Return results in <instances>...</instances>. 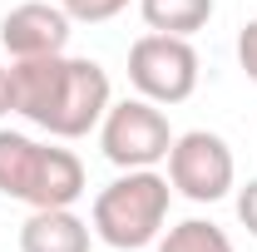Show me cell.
Instances as JSON below:
<instances>
[{
	"mask_svg": "<svg viewBox=\"0 0 257 252\" xmlns=\"http://www.w3.org/2000/svg\"><path fill=\"white\" fill-rule=\"evenodd\" d=\"M237 64L247 69V79L257 84V15L237 30Z\"/></svg>",
	"mask_w": 257,
	"mask_h": 252,
	"instance_id": "obj_12",
	"label": "cell"
},
{
	"mask_svg": "<svg viewBox=\"0 0 257 252\" xmlns=\"http://www.w3.org/2000/svg\"><path fill=\"white\" fill-rule=\"evenodd\" d=\"M237 222H242V227L257 237V178L237 188Z\"/></svg>",
	"mask_w": 257,
	"mask_h": 252,
	"instance_id": "obj_13",
	"label": "cell"
},
{
	"mask_svg": "<svg viewBox=\"0 0 257 252\" xmlns=\"http://www.w3.org/2000/svg\"><path fill=\"white\" fill-rule=\"evenodd\" d=\"M139 15H144L149 30L188 40L213 20V0H139Z\"/></svg>",
	"mask_w": 257,
	"mask_h": 252,
	"instance_id": "obj_9",
	"label": "cell"
},
{
	"mask_svg": "<svg viewBox=\"0 0 257 252\" xmlns=\"http://www.w3.org/2000/svg\"><path fill=\"white\" fill-rule=\"evenodd\" d=\"M69 15L50 0H25L0 20V45L10 60H40V55H64L69 45Z\"/></svg>",
	"mask_w": 257,
	"mask_h": 252,
	"instance_id": "obj_7",
	"label": "cell"
},
{
	"mask_svg": "<svg viewBox=\"0 0 257 252\" xmlns=\"http://www.w3.org/2000/svg\"><path fill=\"white\" fill-rule=\"evenodd\" d=\"M20 252H89V222L69 208H35L20 227Z\"/></svg>",
	"mask_w": 257,
	"mask_h": 252,
	"instance_id": "obj_8",
	"label": "cell"
},
{
	"mask_svg": "<svg viewBox=\"0 0 257 252\" xmlns=\"http://www.w3.org/2000/svg\"><path fill=\"white\" fill-rule=\"evenodd\" d=\"M173 203V183L154 168H124V178H114L94 198V237L119 252H139L163 237Z\"/></svg>",
	"mask_w": 257,
	"mask_h": 252,
	"instance_id": "obj_3",
	"label": "cell"
},
{
	"mask_svg": "<svg viewBox=\"0 0 257 252\" xmlns=\"http://www.w3.org/2000/svg\"><path fill=\"white\" fill-rule=\"evenodd\" d=\"M159 252H232V242H227L223 227H213L203 218H188L159 237Z\"/></svg>",
	"mask_w": 257,
	"mask_h": 252,
	"instance_id": "obj_10",
	"label": "cell"
},
{
	"mask_svg": "<svg viewBox=\"0 0 257 252\" xmlns=\"http://www.w3.org/2000/svg\"><path fill=\"white\" fill-rule=\"evenodd\" d=\"M10 94H15V114L45 129L50 139H84L114 104L104 64L74 55L10 60Z\"/></svg>",
	"mask_w": 257,
	"mask_h": 252,
	"instance_id": "obj_1",
	"label": "cell"
},
{
	"mask_svg": "<svg viewBox=\"0 0 257 252\" xmlns=\"http://www.w3.org/2000/svg\"><path fill=\"white\" fill-rule=\"evenodd\" d=\"M0 193L30 208H74L84 193V163L69 149L0 129Z\"/></svg>",
	"mask_w": 257,
	"mask_h": 252,
	"instance_id": "obj_2",
	"label": "cell"
},
{
	"mask_svg": "<svg viewBox=\"0 0 257 252\" xmlns=\"http://www.w3.org/2000/svg\"><path fill=\"white\" fill-rule=\"evenodd\" d=\"M173 129L163 119V109L154 99H119L109 104V114L99 119V149L114 168H154L173 149Z\"/></svg>",
	"mask_w": 257,
	"mask_h": 252,
	"instance_id": "obj_4",
	"label": "cell"
},
{
	"mask_svg": "<svg viewBox=\"0 0 257 252\" xmlns=\"http://www.w3.org/2000/svg\"><path fill=\"white\" fill-rule=\"evenodd\" d=\"M128 84L154 104H183L198 89V50L183 35H139L128 50Z\"/></svg>",
	"mask_w": 257,
	"mask_h": 252,
	"instance_id": "obj_5",
	"label": "cell"
},
{
	"mask_svg": "<svg viewBox=\"0 0 257 252\" xmlns=\"http://www.w3.org/2000/svg\"><path fill=\"white\" fill-rule=\"evenodd\" d=\"M0 114H15V94H10V64H0Z\"/></svg>",
	"mask_w": 257,
	"mask_h": 252,
	"instance_id": "obj_14",
	"label": "cell"
},
{
	"mask_svg": "<svg viewBox=\"0 0 257 252\" xmlns=\"http://www.w3.org/2000/svg\"><path fill=\"white\" fill-rule=\"evenodd\" d=\"M69 20H84V25H104V20H114V15H124L128 0H55Z\"/></svg>",
	"mask_w": 257,
	"mask_h": 252,
	"instance_id": "obj_11",
	"label": "cell"
},
{
	"mask_svg": "<svg viewBox=\"0 0 257 252\" xmlns=\"http://www.w3.org/2000/svg\"><path fill=\"white\" fill-rule=\"evenodd\" d=\"M232 178H237V163H232L227 139L208 134V129H188V134L173 139V149H168V183L188 203H218V198H227Z\"/></svg>",
	"mask_w": 257,
	"mask_h": 252,
	"instance_id": "obj_6",
	"label": "cell"
}]
</instances>
